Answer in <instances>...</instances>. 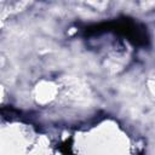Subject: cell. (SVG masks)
<instances>
[{
    "instance_id": "obj_5",
    "label": "cell",
    "mask_w": 155,
    "mask_h": 155,
    "mask_svg": "<svg viewBox=\"0 0 155 155\" xmlns=\"http://www.w3.org/2000/svg\"><path fill=\"white\" fill-rule=\"evenodd\" d=\"M71 155H73V154H71Z\"/></svg>"
},
{
    "instance_id": "obj_2",
    "label": "cell",
    "mask_w": 155,
    "mask_h": 155,
    "mask_svg": "<svg viewBox=\"0 0 155 155\" xmlns=\"http://www.w3.org/2000/svg\"><path fill=\"white\" fill-rule=\"evenodd\" d=\"M21 113L12 107H0V116L6 117L8 120H12L15 116H18Z\"/></svg>"
},
{
    "instance_id": "obj_3",
    "label": "cell",
    "mask_w": 155,
    "mask_h": 155,
    "mask_svg": "<svg viewBox=\"0 0 155 155\" xmlns=\"http://www.w3.org/2000/svg\"><path fill=\"white\" fill-rule=\"evenodd\" d=\"M59 150L64 154V155H71V140H67L64 142L61 147H59Z\"/></svg>"
},
{
    "instance_id": "obj_1",
    "label": "cell",
    "mask_w": 155,
    "mask_h": 155,
    "mask_svg": "<svg viewBox=\"0 0 155 155\" xmlns=\"http://www.w3.org/2000/svg\"><path fill=\"white\" fill-rule=\"evenodd\" d=\"M104 31H114L120 35L127 36V39L137 46H145L149 41V36L147 33V28L144 25L134 23L130 18L115 19L110 22H104L97 25H92L86 28V35H96Z\"/></svg>"
},
{
    "instance_id": "obj_4",
    "label": "cell",
    "mask_w": 155,
    "mask_h": 155,
    "mask_svg": "<svg viewBox=\"0 0 155 155\" xmlns=\"http://www.w3.org/2000/svg\"><path fill=\"white\" fill-rule=\"evenodd\" d=\"M138 155H144V153H143V151H140V153H139Z\"/></svg>"
}]
</instances>
